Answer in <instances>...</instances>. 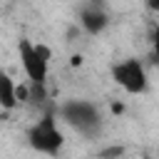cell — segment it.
Returning <instances> with one entry per match:
<instances>
[{
	"label": "cell",
	"mask_w": 159,
	"mask_h": 159,
	"mask_svg": "<svg viewBox=\"0 0 159 159\" xmlns=\"http://www.w3.org/2000/svg\"><path fill=\"white\" fill-rule=\"evenodd\" d=\"M25 142L32 152L57 159L62 147H65V132H62V122L57 117V107H47L40 112V117L25 129Z\"/></svg>",
	"instance_id": "1"
},
{
	"label": "cell",
	"mask_w": 159,
	"mask_h": 159,
	"mask_svg": "<svg viewBox=\"0 0 159 159\" xmlns=\"http://www.w3.org/2000/svg\"><path fill=\"white\" fill-rule=\"evenodd\" d=\"M57 117L62 124H67L70 129H75L77 134H82L84 139H92L102 132V109L89 102V99H65L57 104Z\"/></svg>",
	"instance_id": "2"
},
{
	"label": "cell",
	"mask_w": 159,
	"mask_h": 159,
	"mask_svg": "<svg viewBox=\"0 0 159 159\" xmlns=\"http://www.w3.org/2000/svg\"><path fill=\"white\" fill-rule=\"evenodd\" d=\"M17 60H20L25 82H30V84H47V80H50V62H52L50 45L20 37V42H17Z\"/></svg>",
	"instance_id": "3"
},
{
	"label": "cell",
	"mask_w": 159,
	"mask_h": 159,
	"mask_svg": "<svg viewBox=\"0 0 159 159\" xmlns=\"http://www.w3.org/2000/svg\"><path fill=\"white\" fill-rule=\"evenodd\" d=\"M109 75L114 80V84L119 89H124L127 94H147L149 92V70L144 65V60L139 57H122L117 62H112Z\"/></svg>",
	"instance_id": "4"
},
{
	"label": "cell",
	"mask_w": 159,
	"mask_h": 159,
	"mask_svg": "<svg viewBox=\"0 0 159 159\" xmlns=\"http://www.w3.org/2000/svg\"><path fill=\"white\" fill-rule=\"evenodd\" d=\"M77 25L87 37H99L112 25V15L104 0H84L77 12Z\"/></svg>",
	"instance_id": "5"
},
{
	"label": "cell",
	"mask_w": 159,
	"mask_h": 159,
	"mask_svg": "<svg viewBox=\"0 0 159 159\" xmlns=\"http://www.w3.org/2000/svg\"><path fill=\"white\" fill-rule=\"evenodd\" d=\"M17 87H20V82H15L7 72H2V75H0V107H2V112H5V114H7V112H15V109L20 107Z\"/></svg>",
	"instance_id": "6"
},
{
	"label": "cell",
	"mask_w": 159,
	"mask_h": 159,
	"mask_svg": "<svg viewBox=\"0 0 159 159\" xmlns=\"http://www.w3.org/2000/svg\"><path fill=\"white\" fill-rule=\"evenodd\" d=\"M149 47H152V60L159 65V22H154L149 30Z\"/></svg>",
	"instance_id": "7"
},
{
	"label": "cell",
	"mask_w": 159,
	"mask_h": 159,
	"mask_svg": "<svg viewBox=\"0 0 159 159\" xmlns=\"http://www.w3.org/2000/svg\"><path fill=\"white\" fill-rule=\"evenodd\" d=\"M142 2H144V7H147L149 12L159 15V0H142Z\"/></svg>",
	"instance_id": "8"
}]
</instances>
